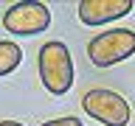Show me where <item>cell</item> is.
<instances>
[{"mask_svg":"<svg viewBox=\"0 0 135 126\" xmlns=\"http://www.w3.org/2000/svg\"><path fill=\"white\" fill-rule=\"evenodd\" d=\"M42 126H84L79 118H73V115H68V118H54V120H45Z\"/></svg>","mask_w":135,"mask_h":126,"instance_id":"52a82bcc","label":"cell"},{"mask_svg":"<svg viewBox=\"0 0 135 126\" xmlns=\"http://www.w3.org/2000/svg\"><path fill=\"white\" fill-rule=\"evenodd\" d=\"M40 78L51 95H65L73 87V59L65 42L51 39L40 48Z\"/></svg>","mask_w":135,"mask_h":126,"instance_id":"6da1fadb","label":"cell"},{"mask_svg":"<svg viewBox=\"0 0 135 126\" xmlns=\"http://www.w3.org/2000/svg\"><path fill=\"white\" fill-rule=\"evenodd\" d=\"M48 25H51V8L40 0L14 3L3 14V28L8 34H17V36H34V34L45 31Z\"/></svg>","mask_w":135,"mask_h":126,"instance_id":"277c9868","label":"cell"},{"mask_svg":"<svg viewBox=\"0 0 135 126\" xmlns=\"http://www.w3.org/2000/svg\"><path fill=\"white\" fill-rule=\"evenodd\" d=\"M135 53V31L132 28H110L93 36L87 45V59L96 67H113Z\"/></svg>","mask_w":135,"mask_h":126,"instance_id":"7a4b0ae2","label":"cell"},{"mask_svg":"<svg viewBox=\"0 0 135 126\" xmlns=\"http://www.w3.org/2000/svg\"><path fill=\"white\" fill-rule=\"evenodd\" d=\"M132 0H82L79 3V20L84 25H104L121 20L132 11Z\"/></svg>","mask_w":135,"mask_h":126,"instance_id":"5b68a950","label":"cell"},{"mask_svg":"<svg viewBox=\"0 0 135 126\" xmlns=\"http://www.w3.org/2000/svg\"><path fill=\"white\" fill-rule=\"evenodd\" d=\"M82 109L104 126H127L129 118H132V109H129L124 95H118L115 90H104V87H96V90L84 92Z\"/></svg>","mask_w":135,"mask_h":126,"instance_id":"3957f363","label":"cell"},{"mask_svg":"<svg viewBox=\"0 0 135 126\" xmlns=\"http://www.w3.org/2000/svg\"><path fill=\"white\" fill-rule=\"evenodd\" d=\"M23 62V48L17 42H0V76L14 73Z\"/></svg>","mask_w":135,"mask_h":126,"instance_id":"8992f818","label":"cell"},{"mask_svg":"<svg viewBox=\"0 0 135 126\" xmlns=\"http://www.w3.org/2000/svg\"><path fill=\"white\" fill-rule=\"evenodd\" d=\"M0 126H23V123H17V120H0Z\"/></svg>","mask_w":135,"mask_h":126,"instance_id":"ba28073f","label":"cell"}]
</instances>
